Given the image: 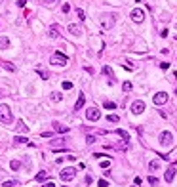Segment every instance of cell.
I'll return each instance as SVG.
<instances>
[{
  "mask_svg": "<svg viewBox=\"0 0 177 187\" xmlns=\"http://www.w3.org/2000/svg\"><path fill=\"white\" fill-rule=\"evenodd\" d=\"M14 115H11V109L8 105H0V122L2 124H11Z\"/></svg>",
  "mask_w": 177,
  "mask_h": 187,
  "instance_id": "6da1fadb",
  "label": "cell"
},
{
  "mask_svg": "<svg viewBox=\"0 0 177 187\" xmlns=\"http://www.w3.org/2000/svg\"><path fill=\"white\" fill-rule=\"evenodd\" d=\"M50 63H51V65H55V67H65V65L69 63V58H67L65 54H61V52H55V54L51 55Z\"/></svg>",
  "mask_w": 177,
  "mask_h": 187,
  "instance_id": "7a4b0ae2",
  "label": "cell"
},
{
  "mask_svg": "<svg viewBox=\"0 0 177 187\" xmlns=\"http://www.w3.org/2000/svg\"><path fill=\"white\" fill-rule=\"evenodd\" d=\"M173 143V136H171V132H162L160 134V145H162V147H170V145Z\"/></svg>",
  "mask_w": 177,
  "mask_h": 187,
  "instance_id": "3957f363",
  "label": "cell"
},
{
  "mask_svg": "<svg viewBox=\"0 0 177 187\" xmlns=\"http://www.w3.org/2000/svg\"><path fill=\"white\" fill-rule=\"evenodd\" d=\"M99 117H101V113H99V109H97V107H90V109L86 111V119H88V120H91V122L99 120Z\"/></svg>",
  "mask_w": 177,
  "mask_h": 187,
  "instance_id": "277c9868",
  "label": "cell"
},
{
  "mask_svg": "<svg viewBox=\"0 0 177 187\" xmlns=\"http://www.w3.org/2000/svg\"><path fill=\"white\" fill-rule=\"evenodd\" d=\"M101 27L103 29H112L114 27V15H103L101 17Z\"/></svg>",
  "mask_w": 177,
  "mask_h": 187,
  "instance_id": "5b68a950",
  "label": "cell"
},
{
  "mask_svg": "<svg viewBox=\"0 0 177 187\" xmlns=\"http://www.w3.org/2000/svg\"><path fill=\"white\" fill-rule=\"evenodd\" d=\"M152 101H154V105H164V103L168 101V94H166V92H158V94H154Z\"/></svg>",
  "mask_w": 177,
  "mask_h": 187,
  "instance_id": "8992f818",
  "label": "cell"
},
{
  "mask_svg": "<svg viewBox=\"0 0 177 187\" xmlns=\"http://www.w3.org/2000/svg\"><path fill=\"white\" fill-rule=\"evenodd\" d=\"M131 19H133L135 23H143V19H145V12H143V10H139V8H135V10L131 12Z\"/></svg>",
  "mask_w": 177,
  "mask_h": 187,
  "instance_id": "52a82bcc",
  "label": "cell"
},
{
  "mask_svg": "<svg viewBox=\"0 0 177 187\" xmlns=\"http://www.w3.org/2000/svg\"><path fill=\"white\" fill-rule=\"evenodd\" d=\"M59 176H61V180H63V181H69V180H72V178L76 176V170H74V168H67L65 172H61Z\"/></svg>",
  "mask_w": 177,
  "mask_h": 187,
  "instance_id": "ba28073f",
  "label": "cell"
},
{
  "mask_svg": "<svg viewBox=\"0 0 177 187\" xmlns=\"http://www.w3.org/2000/svg\"><path fill=\"white\" fill-rule=\"evenodd\" d=\"M145 111V103L143 101H133V105H131V113L133 115H141Z\"/></svg>",
  "mask_w": 177,
  "mask_h": 187,
  "instance_id": "9c48e42d",
  "label": "cell"
},
{
  "mask_svg": "<svg viewBox=\"0 0 177 187\" xmlns=\"http://www.w3.org/2000/svg\"><path fill=\"white\" fill-rule=\"evenodd\" d=\"M59 32H61V27H59V25H51L50 31H48V36H50V38H57Z\"/></svg>",
  "mask_w": 177,
  "mask_h": 187,
  "instance_id": "30bf717a",
  "label": "cell"
},
{
  "mask_svg": "<svg viewBox=\"0 0 177 187\" xmlns=\"http://www.w3.org/2000/svg\"><path fill=\"white\" fill-rule=\"evenodd\" d=\"M173 178H175V166H170V168L166 170V174H164V180H166L168 183H170V181L173 180Z\"/></svg>",
  "mask_w": 177,
  "mask_h": 187,
  "instance_id": "8fae6325",
  "label": "cell"
},
{
  "mask_svg": "<svg viewBox=\"0 0 177 187\" xmlns=\"http://www.w3.org/2000/svg\"><path fill=\"white\" fill-rule=\"evenodd\" d=\"M69 32H71V35H74V36H80V35H82V27H78V25H74V23H71V25H69Z\"/></svg>",
  "mask_w": 177,
  "mask_h": 187,
  "instance_id": "7c38bea8",
  "label": "cell"
},
{
  "mask_svg": "<svg viewBox=\"0 0 177 187\" xmlns=\"http://www.w3.org/2000/svg\"><path fill=\"white\" fill-rule=\"evenodd\" d=\"M103 75L111 78V84H114V75H112V69L108 67V65H105V67H103Z\"/></svg>",
  "mask_w": 177,
  "mask_h": 187,
  "instance_id": "4fadbf2b",
  "label": "cell"
},
{
  "mask_svg": "<svg viewBox=\"0 0 177 187\" xmlns=\"http://www.w3.org/2000/svg\"><path fill=\"white\" fill-rule=\"evenodd\" d=\"M84 103H86V96H84V94H80V96H78V101H76V105H74V111L82 109V107H84Z\"/></svg>",
  "mask_w": 177,
  "mask_h": 187,
  "instance_id": "5bb4252c",
  "label": "cell"
},
{
  "mask_svg": "<svg viewBox=\"0 0 177 187\" xmlns=\"http://www.w3.org/2000/svg\"><path fill=\"white\" fill-rule=\"evenodd\" d=\"M10 48V38L8 36H0V50H8Z\"/></svg>",
  "mask_w": 177,
  "mask_h": 187,
  "instance_id": "9a60e30c",
  "label": "cell"
},
{
  "mask_svg": "<svg viewBox=\"0 0 177 187\" xmlns=\"http://www.w3.org/2000/svg\"><path fill=\"white\" fill-rule=\"evenodd\" d=\"M15 128H17V132H29V126L23 122V120H17V122H15Z\"/></svg>",
  "mask_w": 177,
  "mask_h": 187,
  "instance_id": "2e32d148",
  "label": "cell"
},
{
  "mask_svg": "<svg viewBox=\"0 0 177 187\" xmlns=\"http://www.w3.org/2000/svg\"><path fill=\"white\" fill-rule=\"evenodd\" d=\"M54 130H55V132H61V134L69 132V128H67V126H61L59 122H54Z\"/></svg>",
  "mask_w": 177,
  "mask_h": 187,
  "instance_id": "e0dca14e",
  "label": "cell"
},
{
  "mask_svg": "<svg viewBox=\"0 0 177 187\" xmlns=\"http://www.w3.org/2000/svg\"><path fill=\"white\" fill-rule=\"evenodd\" d=\"M116 134H118V136L122 137V140L126 141V143H128V141H130V134H128L126 130H116Z\"/></svg>",
  "mask_w": 177,
  "mask_h": 187,
  "instance_id": "ac0fdd59",
  "label": "cell"
},
{
  "mask_svg": "<svg viewBox=\"0 0 177 187\" xmlns=\"http://www.w3.org/2000/svg\"><path fill=\"white\" fill-rule=\"evenodd\" d=\"M0 65H2L4 69H8V71H11V73L15 71V65H14V63H10V61H0Z\"/></svg>",
  "mask_w": 177,
  "mask_h": 187,
  "instance_id": "d6986e66",
  "label": "cell"
},
{
  "mask_svg": "<svg viewBox=\"0 0 177 187\" xmlns=\"http://www.w3.org/2000/svg\"><path fill=\"white\" fill-rule=\"evenodd\" d=\"M48 180V174L46 172H38L36 174V181H46Z\"/></svg>",
  "mask_w": 177,
  "mask_h": 187,
  "instance_id": "ffe728a7",
  "label": "cell"
},
{
  "mask_svg": "<svg viewBox=\"0 0 177 187\" xmlns=\"http://www.w3.org/2000/svg\"><path fill=\"white\" fill-rule=\"evenodd\" d=\"M36 73H38V75L42 76L44 80H48V78H50V73H48V71H42V69H36Z\"/></svg>",
  "mask_w": 177,
  "mask_h": 187,
  "instance_id": "44dd1931",
  "label": "cell"
},
{
  "mask_svg": "<svg viewBox=\"0 0 177 187\" xmlns=\"http://www.w3.org/2000/svg\"><path fill=\"white\" fill-rule=\"evenodd\" d=\"M51 101H55V103H57V101H61L63 99V96H61V94H57V92H54V94H51Z\"/></svg>",
  "mask_w": 177,
  "mask_h": 187,
  "instance_id": "7402d4cb",
  "label": "cell"
},
{
  "mask_svg": "<svg viewBox=\"0 0 177 187\" xmlns=\"http://www.w3.org/2000/svg\"><path fill=\"white\" fill-rule=\"evenodd\" d=\"M76 15H78L80 21H84V19H86V14H84V10H80V8H76Z\"/></svg>",
  "mask_w": 177,
  "mask_h": 187,
  "instance_id": "603a6c76",
  "label": "cell"
},
{
  "mask_svg": "<svg viewBox=\"0 0 177 187\" xmlns=\"http://www.w3.org/2000/svg\"><path fill=\"white\" fill-rule=\"evenodd\" d=\"M10 166H11V170H19V168H21V162H19V160H11Z\"/></svg>",
  "mask_w": 177,
  "mask_h": 187,
  "instance_id": "cb8c5ba5",
  "label": "cell"
},
{
  "mask_svg": "<svg viewBox=\"0 0 177 187\" xmlns=\"http://www.w3.org/2000/svg\"><path fill=\"white\" fill-rule=\"evenodd\" d=\"M148 168H151V170H158V168H160V162H158V160H151Z\"/></svg>",
  "mask_w": 177,
  "mask_h": 187,
  "instance_id": "d4e9b609",
  "label": "cell"
},
{
  "mask_svg": "<svg viewBox=\"0 0 177 187\" xmlns=\"http://www.w3.org/2000/svg\"><path fill=\"white\" fill-rule=\"evenodd\" d=\"M131 88H133V86H131V82H128V80L122 84V90H124V92H131Z\"/></svg>",
  "mask_w": 177,
  "mask_h": 187,
  "instance_id": "484cf974",
  "label": "cell"
},
{
  "mask_svg": "<svg viewBox=\"0 0 177 187\" xmlns=\"http://www.w3.org/2000/svg\"><path fill=\"white\" fill-rule=\"evenodd\" d=\"M107 120H108V122H118L120 117H116V115H108V117H107Z\"/></svg>",
  "mask_w": 177,
  "mask_h": 187,
  "instance_id": "4316f807",
  "label": "cell"
},
{
  "mask_svg": "<svg viewBox=\"0 0 177 187\" xmlns=\"http://www.w3.org/2000/svg\"><path fill=\"white\" fill-rule=\"evenodd\" d=\"M15 143H27V137H23V136H17V137H15Z\"/></svg>",
  "mask_w": 177,
  "mask_h": 187,
  "instance_id": "83f0119b",
  "label": "cell"
},
{
  "mask_svg": "<svg viewBox=\"0 0 177 187\" xmlns=\"http://www.w3.org/2000/svg\"><path fill=\"white\" fill-rule=\"evenodd\" d=\"M148 183H151V185H158V178L151 176V178H148Z\"/></svg>",
  "mask_w": 177,
  "mask_h": 187,
  "instance_id": "f1b7e54d",
  "label": "cell"
},
{
  "mask_svg": "<svg viewBox=\"0 0 177 187\" xmlns=\"http://www.w3.org/2000/svg\"><path fill=\"white\" fill-rule=\"evenodd\" d=\"M71 88H72V82L65 80V82H63V90H71Z\"/></svg>",
  "mask_w": 177,
  "mask_h": 187,
  "instance_id": "f546056e",
  "label": "cell"
},
{
  "mask_svg": "<svg viewBox=\"0 0 177 187\" xmlns=\"http://www.w3.org/2000/svg\"><path fill=\"white\" fill-rule=\"evenodd\" d=\"M14 185H17V181H4V187H14Z\"/></svg>",
  "mask_w": 177,
  "mask_h": 187,
  "instance_id": "4dcf8cb0",
  "label": "cell"
},
{
  "mask_svg": "<svg viewBox=\"0 0 177 187\" xmlns=\"http://www.w3.org/2000/svg\"><path fill=\"white\" fill-rule=\"evenodd\" d=\"M116 105L112 103V101H105V109H114Z\"/></svg>",
  "mask_w": 177,
  "mask_h": 187,
  "instance_id": "1f68e13d",
  "label": "cell"
},
{
  "mask_svg": "<svg viewBox=\"0 0 177 187\" xmlns=\"http://www.w3.org/2000/svg\"><path fill=\"white\" fill-rule=\"evenodd\" d=\"M108 166H111V160H103L101 162V168H108Z\"/></svg>",
  "mask_w": 177,
  "mask_h": 187,
  "instance_id": "d6a6232c",
  "label": "cell"
},
{
  "mask_svg": "<svg viewBox=\"0 0 177 187\" xmlns=\"http://www.w3.org/2000/svg\"><path fill=\"white\" fill-rule=\"evenodd\" d=\"M108 183H107V181L105 180H99V183H97V187H107Z\"/></svg>",
  "mask_w": 177,
  "mask_h": 187,
  "instance_id": "836d02e7",
  "label": "cell"
},
{
  "mask_svg": "<svg viewBox=\"0 0 177 187\" xmlns=\"http://www.w3.org/2000/svg\"><path fill=\"white\" fill-rule=\"evenodd\" d=\"M25 4H27V0H17V6L19 8H25Z\"/></svg>",
  "mask_w": 177,
  "mask_h": 187,
  "instance_id": "e575fe53",
  "label": "cell"
},
{
  "mask_svg": "<svg viewBox=\"0 0 177 187\" xmlns=\"http://www.w3.org/2000/svg\"><path fill=\"white\" fill-rule=\"evenodd\" d=\"M71 10V6H69V4H63V12H65V14H67V12H69Z\"/></svg>",
  "mask_w": 177,
  "mask_h": 187,
  "instance_id": "d590c367",
  "label": "cell"
},
{
  "mask_svg": "<svg viewBox=\"0 0 177 187\" xmlns=\"http://www.w3.org/2000/svg\"><path fill=\"white\" fill-rule=\"evenodd\" d=\"M51 136H54L51 132H44V134H42V137H51Z\"/></svg>",
  "mask_w": 177,
  "mask_h": 187,
  "instance_id": "8d00e7d4",
  "label": "cell"
},
{
  "mask_svg": "<svg viewBox=\"0 0 177 187\" xmlns=\"http://www.w3.org/2000/svg\"><path fill=\"white\" fill-rule=\"evenodd\" d=\"M55 2H57V0H46V4H48V6H54Z\"/></svg>",
  "mask_w": 177,
  "mask_h": 187,
  "instance_id": "74e56055",
  "label": "cell"
},
{
  "mask_svg": "<svg viewBox=\"0 0 177 187\" xmlns=\"http://www.w3.org/2000/svg\"><path fill=\"white\" fill-rule=\"evenodd\" d=\"M42 187H55V185H54V183H51V181H48V183H44Z\"/></svg>",
  "mask_w": 177,
  "mask_h": 187,
  "instance_id": "f35d334b",
  "label": "cell"
},
{
  "mask_svg": "<svg viewBox=\"0 0 177 187\" xmlns=\"http://www.w3.org/2000/svg\"><path fill=\"white\" fill-rule=\"evenodd\" d=\"M2 96H4V92H0V97H2Z\"/></svg>",
  "mask_w": 177,
  "mask_h": 187,
  "instance_id": "ab89813d",
  "label": "cell"
},
{
  "mask_svg": "<svg viewBox=\"0 0 177 187\" xmlns=\"http://www.w3.org/2000/svg\"><path fill=\"white\" fill-rule=\"evenodd\" d=\"M61 187H67V185H61Z\"/></svg>",
  "mask_w": 177,
  "mask_h": 187,
  "instance_id": "60d3db41",
  "label": "cell"
}]
</instances>
